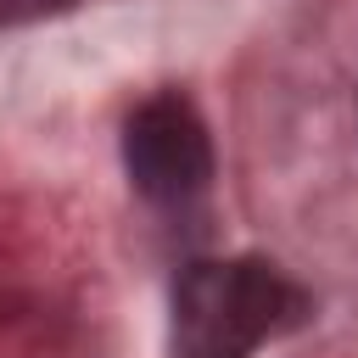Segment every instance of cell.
I'll list each match as a JSON object with an SVG mask.
<instances>
[{"label":"cell","instance_id":"1","mask_svg":"<svg viewBox=\"0 0 358 358\" xmlns=\"http://www.w3.org/2000/svg\"><path fill=\"white\" fill-rule=\"evenodd\" d=\"M302 319V291L257 257L190 263L173 285V352L179 358H246Z\"/></svg>","mask_w":358,"mask_h":358},{"label":"cell","instance_id":"2","mask_svg":"<svg viewBox=\"0 0 358 358\" xmlns=\"http://www.w3.org/2000/svg\"><path fill=\"white\" fill-rule=\"evenodd\" d=\"M123 162L140 196L162 201V207H185L207 190L213 179V140L207 123L196 117V106L185 95H151L129 129H123Z\"/></svg>","mask_w":358,"mask_h":358}]
</instances>
